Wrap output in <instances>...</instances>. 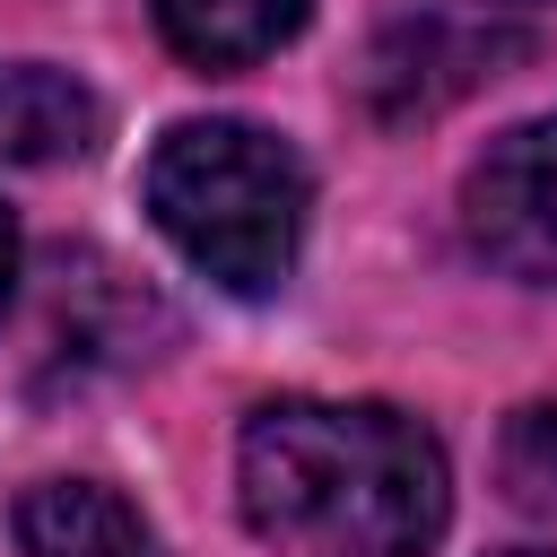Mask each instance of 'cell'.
<instances>
[{"instance_id": "obj_3", "label": "cell", "mask_w": 557, "mask_h": 557, "mask_svg": "<svg viewBox=\"0 0 557 557\" xmlns=\"http://www.w3.org/2000/svg\"><path fill=\"white\" fill-rule=\"evenodd\" d=\"M461 226L505 278H557V113L513 122L461 183Z\"/></svg>"}, {"instance_id": "obj_5", "label": "cell", "mask_w": 557, "mask_h": 557, "mask_svg": "<svg viewBox=\"0 0 557 557\" xmlns=\"http://www.w3.org/2000/svg\"><path fill=\"white\" fill-rule=\"evenodd\" d=\"M104 131V104L52 61H0V165H70Z\"/></svg>"}, {"instance_id": "obj_4", "label": "cell", "mask_w": 557, "mask_h": 557, "mask_svg": "<svg viewBox=\"0 0 557 557\" xmlns=\"http://www.w3.org/2000/svg\"><path fill=\"white\" fill-rule=\"evenodd\" d=\"M9 531H17V557H165L148 513L104 479H35Z\"/></svg>"}, {"instance_id": "obj_8", "label": "cell", "mask_w": 557, "mask_h": 557, "mask_svg": "<svg viewBox=\"0 0 557 557\" xmlns=\"http://www.w3.org/2000/svg\"><path fill=\"white\" fill-rule=\"evenodd\" d=\"M9 287H17V218L0 209V313H9Z\"/></svg>"}, {"instance_id": "obj_9", "label": "cell", "mask_w": 557, "mask_h": 557, "mask_svg": "<svg viewBox=\"0 0 557 557\" xmlns=\"http://www.w3.org/2000/svg\"><path fill=\"white\" fill-rule=\"evenodd\" d=\"M513 557H557V548H513Z\"/></svg>"}, {"instance_id": "obj_1", "label": "cell", "mask_w": 557, "mask_h": 557, "mask_svg": "<svg viewBox=\"0 0 557 557\" xmlns=\"http://www.w3.org/2000/svg\"><path fill=\"white\" fill-rule=\"evenodd\" d=\"M235 496L278 557H418L444 540V444L392 400H270L244 418Z\"/></svg>"}, {"instance_id": "obj_7", "label": "cell", "mask_w": 557, "mask_h": 557, "mask_svg": "<svg viewBox=\"0 0 557 557\" xmlns=\"http://www.w3.org/2000/svg\"><path fill=\"white\" fill-rule=\"evenodd\" d=\"M505 487L522 505H548L557 496V400L513 409V426H505Z\"/></svg>"}, {"instance_id": "obj_2", "label": "cell", "mask_w": 557, "mask_h": 557, "mask_svg": "<svg viewBox=\"0 0 557 557\" xmlns=\"http://www.w3.org/2000/svg\"><path fill=\"white\" fill-rule=\"evenodd\" d=\"M148 218L157 235L226 296H278L305 244V157L261 122H174L148 148Z\"/></svg>"}, {"instance_id": "obj_6", "label": "cell", "mask_w": 557, "mask_h": 557, "mask_svg": "<svg viewBox=\"0 0 557 557\" xmlns=\"http://www.w3.org/2000/svg\"><path fill=\"white\" fill-rule=\"evenodd\" d=\"M313 0H157V35L191 70H252L278 44H296Z\"/></svg>"}]
</instances>
